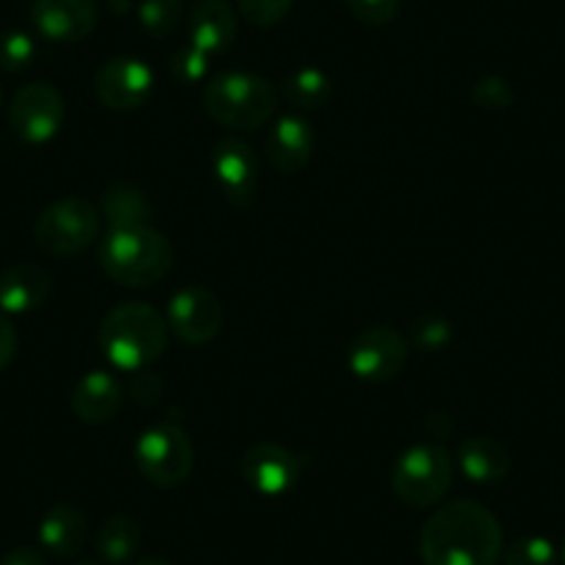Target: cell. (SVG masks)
Listing matches in <instances>:
<instances>
[{"instance_id":"1","label":"cell","mask_w":565,"mask_h":565,"mask_svg":"<svg viewBox=\"0 0 565 565\" xmlns=\"http://www.w3.org/2000/svg\"><path fill=\"white\" fill-rule=\"evenodd\" d=\"M418 552L424 565H497L504 552L502 526L480 502L458 499L427 519Z\"/></svg>"},{"instance_id":"19","label":"cell","mask_w":565,"mask_h":565,"mask_svg":"<svg viewBox=\"0 0 565 565\" xmlns=\"http://www.w3.org/2000/svg\"><path fill=\"white\" fill-rule=\"evenodd\" d=\"M89 524H86L84 510L70 502H58L42 515L40 541L56 557H75L86 546Z\"/></svg>"},{"instance_id":"26","label":"cell","mask_w":565,"mask_h":565,"mask_svg":"<svg viewBox=\"0 0 565 565\" xmlns=\"http://www.w3.org/2000/svg\"><path fill=\"white\" fill-rule=\"evenodd\" d=\"M36 45L23 31H7L0 34V70L7 73H20L34 62Z\"/></svg>"},{"instance_id":"29","label":"cell","mask_w":565,"mask_h":565,"mask_svg":"<svg viewBox=\"0 0 565 565\" xmlns=\"http://www.w3.org/2000/svg\"><path fill=\"white\" fill-rule=\"evenodd\" d=\"M452 339V328L441 317H422L413 324V344L424 352H438Z\"/></svg>"},{"instance_id":"24","label":"cell","mask_w":565,"mask_h":565,"mask_svg":"<svg viewBox=\"0 0 565 565\" xmlns=\"http://www.w3.org/2000/svg\"><path fill=\"white\" fill-rule=\"evenodd\" d=\"M183 18V0H141L139 23L145 34L167 40Z\"/></svg>"},{"instance_id":"33","label":"cell","mask_w":565,"mask_h":565,"mask_svg":"<svg viewBox=\"0 0 565 565\" xmlns=\"http://www.w3.org/2000/svg\"><path fill=\"white\" fill-rule=\"evenodd\" d=\"M18 355V330L7 317H0V372Z\"/></svg>"},{"instance_id":"3","label":"cell","mask_w":565,"mask_h":565,"mask_svg":"<svg viewBox=\"0 0 565 565\" xmlns=\"http://www.w3.org/2000/svg\"><path fill=\"white\" fill-rule=\"evenodd\" d=\"M175 264L170 238L150 225L108 231L100 244V266L114 282L130 289H148Z\"/></svg>"},{"instance_id":"31","label":"cell","mask_w":565,"mask_h":565,"mask_svg":"<svg viewBox=\"0 0 565 565\" xmlns=\"http://www.w3.org/2000/svg\"><path fill=\"white\" fill-rule=\"evenodd\" d=\"M471 97L480 108H488V111H499V108L510 106V86L508 81L502 78H482L477 81L475 89H471Z\"/></svg>"},{"instance_id":"23","label":"cell","mask_w":565,"mask_h":565,"mask_svg":"<svg viewBox=\"0 0 565 565\" xmlns=\"http://www.w3.org/2000/svg\"><path fill=\"white\" fill-rule=\"evenodd\" d=\"M282 95L291 106L302 108V111H313V108H322L330 100V78L317 67L295 70L282 84Z\"/></svg>"},{"instance_id":"25","label":"cell","mask_w":565,"mask_h":565,"mask_svg":"<svg viewBox=\"0 0 565 565\" xmlns=\"http://www.w3.org/2000/svg\"><path fill=\"white\" fill-rule=\"evenodd\" d=\"M504 565H559L557 548L546 537H519L504 548Z\"/></svg>"},{"instance_id":"30","label":"cell","mask_w":565,"mask_h":565,"mask_svg":"<svg viewBox=\"0 0 565 565\" xmlns=\"http://www.w3.org/2000/svg\"><path fill=\"white\" fill-rule=\"evenodd\" d=\"M347 7L358 23L380 29V25L394 23L396 12H399V0H347Z\"/></svg>"},{"instance_id":"28","label":"cell","mask_w":565,"mask_h":565,"mask_svg":"<svg viewBox=\"0 0 565 565\" xmlns=\"http://www.w3.org/2000/svg\"><path fill=\"white\" fill-rule=\"evenodd\" d=\"M209 58H211L209 53H203L200 47H194L192 42H189V45L178 47L170 67L172 73H175V78L183 81V84H200L211 70Z\"/></svg>"},{"instance_id":"4","label":"cell","mask_w":565,"mask_h":565,"mask_svg":"<svg viewBox=\"0 0 565 565\" xmlns=\"http://www.w3.org/2000/svg\"><path fill=\"white\" fill-rule=\"evenodd\" d=\"M203 106L211 119L225 128H264L277 108V92L266 78L253 73H222L205 86Z\"/></svg>"},{"instance_id":"6","label":"cell","mask_w":565,"mask_h":565,"mask_svg":"<svg viewBox=\"0 0 565 565\" xmlns=\"http://www.w3.org/2000/svg\"><path fill=\"white\" fill-rule=\"evenodd\" d=\"M136 469L159 488H175L189 480L194 469V447L181 424L161 422L145 430L136 441Z\"/></svg>"},{"instance_id":"5","label":"cell","mask_w":565,"mask_h":565,"mask_svg":"<svg viewBox=\"0 0 565 565\" xmlns=\"http://www.w3.org/2000/svg\"><path fill=\"white\" fill-rule=\"evenodd\" d=\"M452 477L455 460L447 449L438 444H418L402 452L391 469V491L407 508H430L447 497Z\"/></svg>"},{"instance_id":"8","label":"cell","mask_w":565,"mask_h":565,"mask_svg":"<svg viewBox=\"0 0 565 565\" xmlns=\"http://www.w3.org/2000/svg\"><path fill=\"white\" fill-rule=\"evenodd\" d=\"M64 97L53 84H29L18 92L9 108V122L14 134L29 145H42L51 141L64 125Z\"/></svg>"},{"instance_id":"18","label":"cell","mask_w":565,"mask_h":565,"mask_svg":"<svg viewBox=\"0 0 565 565\" xmlns=\"http://www.w3.org/2000/svg\"><path fill=\"white\" fill-rule=\"evenodd\" d=\"M47 295H51V275L45 266L23 260L0 275V308L7 313L36 311Z\"/></svg>"},{"instance_id":"34","label":"cell","mask_w":565,"mask_h":565,"mask_svg":"<svg viewBox=\"0 0 565 565\" xmlns=\"http://www.w3.org/2000/svg\"><path fill=\"white\" fill-rule=\"evenodd\" d=\"M0 565H45V557H42L36 548L18 546V548H12L7 557H3V563Z\"/></svg>"},{"instance_id":"22","label":"cell","mask_w":565,"mask_h":565,"mask_svg":"<svg viewBox=\"0 0 565 565\" xmlns=\"http://www.w3.org/2000/svg\"><path fill=\"white\" fill-rule=\"evenodd\" d=\"M141 548V526L130 515H111L97 532V554L106 563L122 565Z\"/></svg>"},{"instance_id":"2","label":"cell","mask_w":565,"mask_h":565,"mask_svg":"<svg viewBox=\"0 0 565 565\" xmlns=\"http://www.w3.org/2000/svg\"><path fill=\"white\" fill-rule=\"evenodd\" d=\"M170 324L148 302H122L100 324V347L114 369L145 372L167 350Z\"/></svg>"},{"instance_id":"12","label":"cell","mask_w":565,"mask_h":565,"mask_svg":"<svg viewBox=\"0 0 565 565\" xmlns=\"http://www.w3.org/2000/svg\"><path fill=\"white\" fill-rule=\"evenodd\" d=\"M302 458L280 444H255L242 458V477L260 497H282L300 482Z\"/></svg>"},{"instance_id":"16","label":"cell","mask_w":565,"mask_h":565,"mask_svg":"<svg viewBox=\"0 0 565 565\" xmlns=\"http://www.w3.org/2000/svg\"><path fill=\"white\" fill-rule=\"evenodd\" d=\"M125 391L111 372L92 369L73 391V411L86 424H106L119 413Z\"/></svg>"},{"instance_id":"27","label":"cell","mask_w":565,"mask_h":565,"mask_svg":"<svg viewBox=\"0 0 565 565\" xmlns=\"http://www.w3.org/2000/svg\"><path fill=\"white\" fill-rule=\"evenodd\" d=\"M236 3L242 18L249 25H258V29L277 25L295 7V0H236Z\"/></svg>"},{"instance_id":"15","label":"cell","mask_w":565,"mask_h":565,"mask_svg":"<svg viewBox=\"0 0 565 565\" xmlns=\"http://www.w3.org/2000/svg\"><path fill=\"white\" fill-rule=\"evenodd\" d=\"M313 148H317V136H313L311 122L297 114L275 119L266 134L264 156L277 172H300L311 161Z\"/></svg>"},{"instance_id":"11","label":"cell","mask_w":565,"mask_h":565,"mask_svg":"<svg viewBox=\"0 0 565 565\" xmlns=\"http://www.w3.org/2000/svg\"><path fill=\"white\" fill-rule=\"evenodd\" d=\"M225 313H222V302L214 291L203 289V286H189L181 289L170 300L167 308V324L172 333L186 344H209L220 335Z\"/></svg>"},{"instance_id":"35","label":"cell","mask_w":565,"mask_h":565,"mask_svg":"<svg viewBox=\"0 0 565 565\" xmlns=\"http://www.w3.org/2000/svg\"><path fill=\"white\" fill-rule=\"evenodd\" d=\"M134 565H172V563H167V559H159V557H150V559H139V563Z\"/></svg>"},{"instance_id":"9","label":"cell","mask_w":565,"mask_h":565,"mask_svg":"<svg viewBox=\"0 0 565 565\" xmlns=\"http://www.w3.org/2000/svg\"><path fill=\"white\" fill-rule=\"evenodd\" d=\"M407 341L394 328H369L358 335L347 352V366L358 380L366 383H388L405 369Z\"/></svg>"},{"instance_id":"10","label":"cell","mask_w":565,"mask_h":565,"mask_svg":"<svg viewBox=\"0 0 565 565\" xmlns=\"http://www.w3.org/2000/svg\"><path fill=\"white\" fill-rule=\"evenodd\" d=\"M153 70L136 56H114L97 70V100L114 111H134L153 95Z\"/></svg>"},{"instance_id":"32","label":"cell","mask_w":565,"mask_h":565,"mask_svg":"<svg viewBox=\"0 0 565 565\" xmlns=\"http://www.w3.org/2000/svg\"><path fill=\"white\" fill-rule=\"evenodd\" d=\"M161 394H164V383H161L159 374L148 372V369H145V372H136L134 383H130V399H134L136 405H156V402L161 399Z\"/></svg>"},{"instance_id":"37","label":"cell","mask_w":565,"mask_h":565,"mask_svg":"<svg viewBox=\"0 0 565 565\" xmlns=\"http://www.w3.org/2000/svg\"><path fill=\"white\" fill-rule=\"evenodd\" d=\"M563 563H565V548H563Z\"/></svg>"},{"instance_id":"13","label":"cell","mask_w":565,"mask_h":565,"mask_svg":"<svg viewBox=\"0 0 565 565\" xmlns=\"http://www.w3.org/2000/svg\"><path fill=\"white\" fill-rule=\"evenodd\" d=\"M214 178L233 209H247L258 189V156L242 139H222L214 148Z\"/></svg>"},{"instance_id":"21","label":"cell","mask_w":565,"mask_h":565,"mask_svg":"<svg viewBox=\"0 0 565 565\" xmlns=\"http://www.w3.org/2000/svg\"><path fill=\"white\" fill-rule=\"evenodd\" d=\"M150 214H153V203H150L148 194L136 186H128V183L106 189L100 198V220H106L111 231L148 225Z\"/></svg>"},{"instance_id":"14","label":"cell","mask_w":565,"mask_h":565,"mask_svg":"<svg viewBox=\"0 0 565 565\" xmlns=\"http://www.w3.org/2000/svg\"><path fill=\"white\" fill-rule=\"evenodd\" d=\"M36 31L51 42H81L95 31V0H34L31 9Z\"/></svg>"},{"instance_id":"7","label":"cell","mask_w":565,"mask_h":565,"mask_svg":"<svg viewBox=\"0 0 565 565\" xmlns=\"http://www.w3.org/2000/svg\"><path fill=\"white\" fill-rule=\"evenodd\" d=\"M100 233V211L84 198H64L47 205L34 225V238L47 255H75Z\"/></svg>"},{"instance_id":"17","label":"cell","mask_w":565,"mask_h":565,"mask_svg":"<svg viewBox=\"0 0 565 565\" xmlns=\"http://www.w3.org/2000/svg\"><path fill=\"white\" fill-rule=\"evenodd\" d=\"M236 40V12L227 0H198L189 14V42L203 53L227 51Z\"/></svg>"},{"instance_id":"36","label":"cell","mask_w":565,"mask_h":565,"mask_svg":"<svg viewBox=\"0 0 565 565\" xmlns=\"http://www.w3.org/2000/svg\"><path fill=\"white\" fill-rule=\"evenodd\" d=\"M75 565H97V563H75Z\"/></svg>"},{"instance_id":"20","label":"cell","mask_w":565,"mask_h":565,"mask_svg":"<svg viewBox=\"0 0 565 565\" xmlns=\"http://www.w3.org/2000/svg\"><path fill=\"white\" fill-rule=\"evenodd\" d=\"M458 463L466 480L477 486H497L510 471V452L504 444L488 436L466 438L458 449Z\"/></svg>"}]
</instances>
